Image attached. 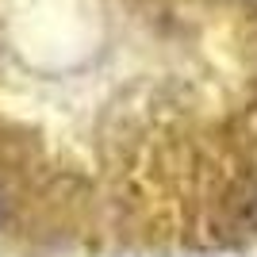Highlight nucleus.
Returning <instances> with one entry per match:
<instances>
[{
    "instance_id": "1",
    "label": "nucleus",
    "mask_w": 257,
    "mask_h": 257,
    "mask_svg": "<svg viewBox=\"0 0 257 257\" xmlns=\"http://www.w3.org/2000/svg\"><path fill=\"white\" fill-rule=\"evenodd\" d=\"M0 215H4V211H0Z\"/></svg>"
}]
</instances>
